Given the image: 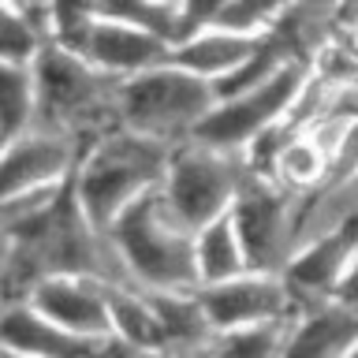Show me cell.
I'll list each match as a JSON object with an SVG mask.
<instances>
[{"instance_id": "cell-12", "label": "cell", "mask_w": 358, "mask_h": 358, "mask_svg": "<svg viewBox=\"0 0 358 358\" xmlns=\"http://www.w3.org/2000/svg\"><path fill=\"white\" fill-rule=\"evenodd\" d=\"M78 56H83L90 67H97L101 75H108L112 83H127L134 75L168 64V49L161 41L150 38V34L138 30V27L108 19L101 8H97L94 30H90V38H86Z\"/></svg>"}, {"instance_id": "cell-23", "label": "cell", "mask_w": 358, "mask_h": 358, "mask_svg": "<svg viewBox=\"0 0 358 358\" xmlns=\"http://www.w3.org/2000/svg\"><path fill=\"white\" fill-rule=\"evenodd\" d=\"M0 358H22V355H19V351H11L8 343H0Z\"/></svg>"}, {"instance_id": "cell-2", "label": "cell", "mask_w": 358, "mask_h": 358, "mask_svg": "<svg viewBox=\"0 0 358 358\" xmlns=\"http://www.w3.org/2000/svg\"><path fill=\"white\" fill-rule=\"evenodd\" d=\"M131 284L142 291H201L194 268V231L172 213L161 190L123 213L108 228Z\"/></svg>"}, {"instance_id": "cell-21", "label": "cell", "mask_w": 358, "mask_h": 358, "mask_svg": "<svg viewBox=\"0 0 358 358\" xmlns=\"http://www.w3.org/2000/svg\"><path fill=\"white\" fill-rule=\"evenodd\" d=\"M287 324H268V329H250V332H224L213 340L209 358H280Z\"/></svg>"}, {"instance_id": "cell-8", "label": "cell", "mask_w": 358, "mask_h": 358, "mask_svg": "<svg viewBox=\"0 0 358 358\" xmlns=\"http://www.w3.org/2000/svg\"><path fill=\"white\" fill-rule=\"evenodd\" d=\"M86 150L90 145H83L78 138L41 127L4 142L0 145V206L67 187Z\"/></svg>"}, {"instance_id": "cell-22", "label": "cell", "mask_w": 358, "mask_h": 358, "mask_svg": "<svg viewBox=\"0 0 358 358\" xmlns=\"http://www.w3.org/2000/svg\"><path fill=\"white\" fill-rule=\"evenodd\" d=\"M332 299H340V302H347V306L358 310V257L351 262V268H347V276H343V284L336 287Z\"/></svg>"}, {"instance_id": "cell-11", "label": "cell", "mask_w": 358, "mask_h": 358, "mask_svg": "<svg viewBox=\"0 0 358 358\" xmlns=\"http://www.w3.org/2000/svg\"><path fill=\"white\" fill-rule=\"evenodd\" d=\"M355 257H358V220L302 243L284 268V280H287L291 295L299 299V306L332 299Z\"/></svg>"}, {"instance_id": "cell-5", "label": "cell", "mask_w": 358, "mask_h": 358, "mask_svg": "<svg viewBox=\"0 0 358 358\" xmlns=\"http://www.w3.org/2000/svg\"><path fill=\"white\" fill-rule=\"evenodd\" d=\"M246 179H250V172H246L239 153L209 150L201 142H183L172 150L161 194L176 217L198 235L206 224L228 217Z\"/></svg>"}, {"instance_id": "cell-14", "label": "cell", "mask_w": 358, "mask_h": 358, "mask_svg": "<svg viewBox=\"0 0 358 358\" xmlns=\"http://www.w3.org/2000/svg\"><path fill=\"white\" fill-rule=\"evenodd\" d=\"M157 329H161V355L164 358H198L209 355L217 329H213L206 306H201V291H150Z\"/></svg>"}, {"instance_id": "cell-16", "label": "cell", "mask_w": 358, "mask_h": 358, "mask_svg": "<svg viewBox=\"0 0 358 358\" xmlns=\"http://www.w3.org/2000/svg\"><path fill=\"white\" fill-rule=\"evenodd\" d=\"M194 268H198L201 287H217V284H228V280L250 273L231 213L206 224V228L194 235Z\"/></svg>"}, {"instance_id": "cell-24", "label": "cell", "mask_w": 358, "mask_h": 358, "mask_svg": "<svg viewBox=\"0 0 358 358\" xmlns=\"http://www.w3.org/2000/svg\"><path fill=\"white\" fill-rule=\"evenodd\" d=\"M347 358H358V347H355V351H351V355H347Z\"/></svg>"}, {"instance_id": "cell-9", "label": "cell", "mask_w": 358, "mask_h": 358, "mask_svg": "<svg viewBox=\"0 0 358 358\" xmlns=\"http://www.w3.org/2000/svg\"><path fill=\"white\" fill-rule=\"evenodd\" d=\"M201 306H206L217 336L287 324L302 310L280 273H243L228 284L201 287Z\"/></svg>"}, {"instance_id": "cell-18", "label": "cell", "mask_w": 358, "mask_h": 358, "mask_svg": "<svg viewBox=\"0 0 358 358\" xmlns=\"http://www.w3.org/2000/svg\"><path fill=\"white\" fill-rule=\"evenodd\" d=\"M38 127L34 64H0V145Z\"/></svg>"}, {"instance_id": "cell-15", "label": "cell", "mask_w": 358, "mask_h": 358, "mask_svg": "<svg viewBox=\"0 0 358 358\" xmlns=\"http://www.w3.org/2000/svg\"><path fill=\"white\" fill-rule=\"evenodd\" d=\"M265 41H254V38H239V34H228V30H201L198 38H190L187 45H179V49L168 56V64L183 67L187 75L201 78V83L217 86L224 83L231 71H239V67L250 60V56L262 49Z\"/></svg>"}, {"instance_id": "cell-6", "label": "cell", "mask_w": 358, "mask_h": 358, "mask_svg": "<svg viewBox=\"0 0 358 358\" xmlns=\"http://www.w3.org/2000/svg\"><path fill=\"white\" fill-rule=\"evenodd\" d=\"M299 209L302 201L280 190L273 179L250 176L231 206L250 273H280L299 250Z\"/></svg>"}, {"instance_id": "cell-7", "label": "cell", "mask_w": 358, "mask_h": 358, "mask_svg": "<svg viewBox=\"0 0 358 358\" xmlns=\"http://www.w3.org/2000/svg\"><path fill=\"white\" fill-rule=\"evenodd\" d=\"M302 83H306V67H284L265 86L246 90V94L228 97V101H217L213 112L206 116V123L198 127L194 142L209 145V150H224V153L243 157V150L254 138H262L265 131H273L276 123L287 120Z\"/></svg>"}, {"instance_id": "cell-3", "label": "cell", "mask_w": 358, "mask_h": 358, "mask_svg": "<svg viewBox=\"0 0 358 358\" xmlns=\"http://www.w3.org/2000/svg\"><path fill=\"white\" fill-rule=\"evenodd\" d=\"M34 86H38V127L56 131L90 145L105 131L116 127L120 83L90 67L83 56L45 45L34 60Z\"/></svg>"}, {"instance_id": "cell-20", "label": "cell", "mask_w": 358, "mask_h": 358, "mask_svg": "<svg viewBox=\"0 0 358 358\" xmlns=\"http://www.w3.org/2000/svg\"><path fill=\"white\" fill-rule=\"evenodd\" d=\"M45 49L41 38L22 15V4H4L0 0V64H22L30 67Z\"/></svg>"}, {"instance_id": "cell-26", "label": "cell", "mask_w": 358, "mask_h": 358, "mask_svg": "<svg viewBox=\"0 0 358 358\" xmlns=\"http://www.w3.org/2000/svg\"><path fill=\"white\" fill-rule=\"evenodd\" d=\"M198 358H209V355H198Z\"/></svg>"}, {"instance_id": "cell-17", "label": "cell", "mask_w": 358, "mask_h": 358, "mask_svg": "<svg viewBox=\"0 0 358 358\" xmlns=\"http://www.w3.org/2000/svg\"><path fill=\"white\" fill-rule=\"evenodd\" d=\"M112 302V332L134 351L164 358L161 355V329H157V313L150 302V291L142 287H108Z\"/></svg>"}, {"instance_id": "cell-19", "label": "cell", "mask_w": 358, "mask_h": 358, "mask_svg": "<svg viewBox=\"0 0 358 358\" xmlns=\"http://www.w3.org/2000/svg\"><path fill=\"white\" fill-rule=\"evenodd\" d=\"M280 15V4H257V0H220L217 15H213V27L239 34V38H254L265 41L273 22Z\"/></svg>"}, {"instance_id": "cell-13", "label": "cell", "mask_w": 358, "mask_h": 358, "mask_svg": "<svg viewBox=\"0 0 358 358\" xmlns=\"http://www.w3.org/2000/svg\"><path fill=\"white\" fill-rule=\"evenodd\" d=\"M358 347V310L340 299L310 302L287 324L280 358H347Z\"/></svg>"}, {"instance_id": "cell-10", "label": "cell", "mask_w": 358, "mask_h": 358, "mask_svg": "<svg viewBox=\"0 0 358 358\" xmlns=\"http://www.w3.org/2000/svg\"><path fill=\"white\" fill-rule=\"evenodd\" d=\"M108 287L94 276H45L27 295V306L75 336H112Z\"/></svg>"}, {"instance_id": "cell-1", "label": "cell", "mask_w": 358, "mask_h": 358, "mask_svg": "<svg viewBox=\"0 0 358 358\" xmlns=\"http://www.w3.org/2000/svg\"><path fill=\"white\" fill-rule=\"evenodd\" d=\"M172 150L176 145L142 138V134L123 127H112L101 138H94L71 179L75 201L86 213V220L108 235V228L134 201L161 190Z\"/></svg>"}, {"instance_id": "cell-4", "label": "cell", "mask_w": 358, "mask_h": 358, "mask_svg": "<svg viewBox=\"0 0 358 358\" xmlns=\"http://www.w3.org/2000/svg\"><path fill=\"white\" fill-rule=\"evenodd\" d=\"M213 105H217V94L209 83L187 75L176 64H161L153 71H142L120 83L116 127L164 145H183L194 142Z\"/></svg>"}, {"instance_id": "cell-25", "label": "cell", "mask_w": 358, "mask_h": 358, "mask_svg": "<svg viewBox=\"0 0 358 358\" xmlns=\"http://www.w3.org/2000/svg\"><path fill=\"white\" fill-rule=\"evenodd\" d=\"M0 250H4V239H0Z\"/></svg>"}]
</instances>
